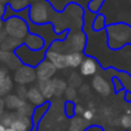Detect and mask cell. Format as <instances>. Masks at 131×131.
Segmentation results:
<instances>
[{"label":"cell","mask_w":131,"mask_h":131,"mask_svg":"<svg viewBox=\"0 0 131 131\" xmlns=\"http://www.w3.org/2000/svg\"><path fill=\"white\" fill-rule=\"evenodd\" d=\"M125 99L127 102H131V92H126L125 93Z\"/></svg>","instance_id":"cell-41"},{"label":"cell","mask_w":131,"mask_h":131,"mask_svg":"<svg viewBox=\"0 0 131 131\" xmlns=\"http://www.w3.org/2000/svg\"><path fill=\"white\" fill-rule=\"evenodd\" d=\"M84 53L83 52H70V53H66V65L68 68H71V69H77V68H80L82 62L84 61Z\"/></svg>","instance_id":"cell-18"},{"label":"cell","mask_w":131,"mask_h":131,"mask_svg":"<svg viewBox=\"0 0 131 131\" xmlns=\"http://www.w3.org/2000/svg\"><path fill=\"white\" fill-rule=\"evenodd\" d=\"M107 18H106V15L104 14H102V13H98V14H95V17L92 19V22H90V28L93 29V31H95V32H102V31H104L106 28H107Z\"/></svg>","instance_id":"cell-21"},{"label":"cell","mask_w":131,"mask_h":131,"mask_svg":"<svg viewBox=\"0 0 131 131\" xmlns=\"http://www.w3.org/2000/svg\"><path fill=\"white\" fill-rule=\"evenodd\" d=\"M36 85H37L38 89L41 90V93L43 94V97L46 98V101H47V102L55 97L52 79H51V80H43V82H37V83H36Z\"/></svg>","instance_id":"cell-19"},{"label":"cell","mask_w":131,"mask_h":131,"mask_svg":"<svg viewBox=\"0 0 131 131\" xmlns=\"http://www.w3.org/2000/svg\"><path fill=\"white\" fill-rule=\"evenodd\" d=\"M31 4H32V3H31L29 0H10L8 5H10L12 9H14V10L18 13V12L29 9Z\"/></svg>","instance_id":"cell-26"},{"label":"cell","mask_w":131,"mask_h":131,"mask_svg":"<svg viewBox=\"0 0 131 131\" xmlns=\"http://www.w3.org/2000/svg\"><path fill=\"white\" fill-rule=\"evenodd\" d=\"M85 131H103V129L101 127V126H98V125H90V126H88Z\"/></svg>","instance_id":"cell-37"},{"label":"cell","mask_w":131,"mask_h":131,"mask_svg":"<svg viewBox=\"0 0 131 131\" xmlns=\"http://www.w3.org/2000/svg\"><path fill=\"white\" fill-rule=\"evenodd\" d=\"M4 102H5V108L6 111H13V112H17L23 104H24V99H22L20 97H18L15 93H12L9 95H6L4 98Z\"/></svg>","instance_id":"cell-17"},{"label":"cell","mask_w":131,"mask_h":131,"mask_svg":"<svg viewBox=\"0 0 131 131\" xmlns=\"http://www.w3.org/2000/svg\"><path fill=\"white\" fill-rule=\"evenodd\" d=\"M84 9L77 3H69L62 12H57L56 9L52 13L51 23L55 27L56 33L62 35L69 31L83 29L84 27Z\"/></svg>","instance_id":"cell-1"},{"label":"cell","mask_w":131,"mask_h":131,"mask_svg":"<svg viewBox=\"0 0 131 131\" xmlns=\"http://www.w3.org/2000/svg\"><path fill=\"white\" fill-rule=\"evenodd\" d=\"M6 5L8 4H4L0 1V18H4V14H5V10H6Z\"/></svg>","instance_id":"cell-38"},{"label":"cell","mask_w":131,"mask_h":131,"mask_svg":"<svg viewBox=\"0 0 131 131\" xmlns=\"http://www.w3.org/2000/svg\"><path fill=\"white\" fill-rule=\"evenodd\" d=\"M35 122L31 117H20L17 116V118L14 120L12 129L14 131H32L35 127Z\"/></svg>","instance_id":"cell-16"},{"label":"cell","mask_w":131,"mask_h":131,"mask_svg":"<svg viewBox=\"0 0 131 131\" xmlns=\"http://www.w3.org/2000/svg\"><path fill=\"white\" fill-rule=\"evenodd\" d=\"M22 45H23V41H22V40L13 38V37L6 36V37L3 40L1 45H0V48L4 50V51H12V52H15Z\"/></svg>","instance_id":"cell-20"},{"label":"cell","mask_w":131,"mask_h":131,"mask_svg":"<svg viewBox=\"0 0 131 131\" xmlns=\"http://www.w3.org/2000/svg\"><path fill=\"white\" fill-rule=\"evenodd\" d=\"M46 51L47 48H42L38 51H33L31 48H28L26 45H22L17 51V56L19 57L20 62L23 65H28L32 68H36L37 65H40L45 59H46Z\"/></svg>","instance_id":"cell-6"},{"label":"cell","mask_w":131,"mask_h":131,"mask_svg":"<svg viewBox=\"0 0 131 131\" xmlns=\"http://www.w3.org/2000/svg\"><path fill=\"white\" fill-rule=\"evenodd\" d=\"M107 32V45L111 50L117 51L124 48L126 45H130L131 26L124 22L111 23L106 28Z\"/></svg>","instance_id":"cell-3"},{"label":"cell","mask_w":131,"mask_h":131,"mask_svg":"<svg viewBox=\"0 0 131 131\" xmlns=\"http://www.w3.org/2000/svg\"><path fill=\"white\" fill-rule=\"evenodd\" d=\"M0 65L1 66H5L6 69H9L12 73L14 70H17L22 62L19 60V57L17 56L15 52H12V51H4L0 48Z\"/></svg>","instance_id":"cell-11"},{"label":"cell","mask_w":131,"mask_h":131,"mask_svg":"<svg viewBox=\"0 0 131 131\" xmlns=\"http://www.w3.org/2000/svg\"><path fill=\"white\" fill-rule=\"evenodd\" d=\"M23 45H26L28 48H31L33 51H38V50H42V48H48L43 38L41 36L36 35V33H32V32L23 40Z\"/></svg>","instance_id":"cell-15"},{"label":"cell","mask_w":131,"mask_h":131,"mask_svg":"<svg viewBox=\"0 0 131 131\" xmlns=\"http://www.w3.org/2000/svg\"><path fill=\"white\" fill-rule=\"evenodd\" d=\"M88 37L83 29L78 31H69L66 37L62 40H56L48 46L50 50L62 53L70 52H84L87 47Z\"/></svg>","instance_id":"cell-2"},{"label":"cell","mask_w":131,"mask_h":131,"mask_svg":"<svg viewBox=\"0 0 131 131\" xmlns=\"http://www.w3.org/2000/svg\"><path fill=\"white\" fill-rule=\"evenodd\" d=\"M4 24H5V20L3 18H0V35L4 32Z\"/></svg>","instance_id":"cell-39"},{"label":"cell","mask_w":131,"mask_h":131,"mask_svg":"<svg viewBox=\"0 0 131 131\" xmlns=\"http://www.w3.org/2000/svg\"><path fill=\"white\" fill-rule=\"evenodd\" d=\"M0 1H1V3H4V4H9V1H10V0H0Z\"/></svg>","instance_id":"cell-44"},{"label":"cell","mask_w":131,"mask_h":131,"mask_svg":"<svg viewBox=\"0 0 131 131\" xmlns=\"http://www.w3.org/2000/svg\"><path fill=\"white\" fill-rule=\"evenodd\" d=\"M88 126H89L88 121H85L82 116H75V117L70 118L68 131H85Z\"/></svg>","instance_id":"cell-22"},{"label":"cell","mask_w":131,"mask_h":131,"mask_svg":"<svg viewBox=\"0 0 131 131\" xmlns=\"http://www.w3.org/2000/svg\"><path fill=\"white\" fill-rule=\"evenodd\" d=\"M5 102H4V98H0V111H5Z\"/></svg>","instance_id":"cell-40"},{"label":"cell","mask_w":131,"mask_h":131,"mask_svg":"<svg viewBox=\"0 0 131 131\" xmlns=\"http://www.w3.org/2000/svg\"><path fill=\"white\" fill-rule=\"evenodd\" d=\"M85 110L87 108H84L80 103H77V106H75V113H77V116H83V113H84Z\"/></svg>","instance_id":"cell-35"},{"label":"cell","mask_w":131,"mask_h":131,"mask_svg":"<svg viewBox=\"0 0 131 131\" xmlns=\"http://www.w3.org/2000/svg\"><path fill=\"white\" fill-rule=\"evenodd\" d=\"M5 130H6V127H5L3 124H0V131H5Z\"/></svg>","instance_id":"cell-43"},{"label":"cell","mask_w":131,"mask_h":131,"mask_svg":"<svg viewBox=\"0 0 131 131\" xmlns=\"http://www.w3.org/2000/svg\"><path fill=\"white\" fill-rule=\"evenodd\" d=\"M29 1H31V3L33 4V3H36V1H38V0H29Z\"/></svg>","instance_id":"cell-46"},{"label":"cell","mask_w":131,"mask_h":131,"mask_svg":"<svg viewBox=\"0 0 131 131\" xmlns=\"http://www.w3.org/2000/svg\"><path fill=\"white\" fill-rule=\"evenodd\" d=\"M78 94H79V92H78V89L74 87H68L66 89V92H65V98H66V102H75L77 101V98H78Z\"/></svg>","instance_id":"cell-31"},{"label":"cell","mask_w":131,"mask_h":131,"mask_svg":"<svg viewBox=\"0 0 131 131\" xmlns=\"http://www.w3.org/2000/svg\"><path fill=\"white\" fill-rule=\"evenodd\" d=\"M27 101L33 104L35 107H40V106H43L45 103L47 102L46 98L43 97V94L41 93V90L38 89V87L36 84L33 85H29L28 88V94H27Z\"/></svg>","instance_id":"cell-14"},{"label":"cell","mask_w":131,"mask_h":131,"mask_svg":"<svg viewBox=\"0 0 131 131\" xmlns=\"http://www.w3.org/2000/svg\"><path fill=\"white\" fill-rule=\"evenodd\" d=\"M104 1H106V0H90V1L88 3L87 10L89 12V13L94 14V15L98 14V13L101 12V9H102Z\"/></svg>","instance_id":"cell-28"},{"label":"cell","mask_w":131,"mask_h":131,"mask_svg":"<svg viewBox=\"0 0 131 131\" xmlns=\"http://www.w3.org/2000/svg\"><path fill=\"white\" fill-rule=\"evenodd\" d=\"M68 84L70 87H74V88H80L83 85V82H82V74L79 73H71L68 78Z\"/></svg>","instance_id":"cell-29"},{"label":"cell","mask_w":131,"mask_h":131,"mask_svg":"<svg viewBox=\"0 0 131 131\" xmlns=\"http://www.w3.org/2000/svg\"><path fill=\"white\" fill-rule=\"evenodd\" d=\"M28 88H29V87H27V85H17V88H15V94H17L18 97H20L22 99L27 101Z\"/></svg>","instance_id":"cell-33"},{"label":"cell","mask_w":131,"mask_h":131,"mask_svg":"<svg viewBox=\"0 0 131 131\" xmlns=\"http://www.w3.org/2000/svg\"><path fill=\"white\" fill-rule=\"evenodd\" d=\"M90 87L94 89L95 93H98L102 97H108L111 95L112 90H113V85L102 75L97 74L95 77H93L92 82H90Z\"/></svg>","instance_id":"cell-9"},{"label":"cell","mask_w":131,"mask_h":131,"mask_svg":"<svg viewBox=\"0 0 131 131\" xmlns=\"http://www.w3.org/2000/svg\"><path fill=\"white\" fill-rule=\"evenodd\" d=\"M130 46H131V40H130Z\"/></svg>","instance_id":"cell-48"},{"label":"cell","mask_w":131,"mask_h":131,"mask_svg":"<svg viewBox=\"0 0 131 131\" xmlns=\"http://www.w3.org/2000/svg\"><path fill=\"white\" fill-rule=\"evenodd\" d=\"M13 79L17 85H33L38 82L36 68L22 64L17 70L13 71Z\"/></svg>","instance_id":"cell-7"},{"label":"cell","mask_w":131,"mask_h":131,"mask_svg":"<svg viewBox=\"0 0 131 131\" xmlns=\"http://www.w3.org/2000/svg\"><path fill=\"white\" fill-rule=\"evenodd\" d=\"M79 93H80L82 95H87V94H89V85H87V84L82 85V87L79 88Z\"/></svg>","instance_id":"cell-36"},{"label":"cell","mask_w":131,"mask_h":131,"mask_svg":"<svg viewBox=\"0 0 131 131\" xmlns=\"http://www.w3.org/2000/svg\"><path fill=\"white\" fill-rule=\"evenodd\" d=\"M5 131H14V130H13L12 127H8V129H6V130H5Z\"/></svg>","instance_id":"cell-45"},{"label":"cell","mask_w":131,"mask_h":131,"mask_svg":"<svg viewBox=\"0 0 131 131\" xmlns=\"http://www.w3.org/2000/svg\"><path fill=\"white\" fill-rule=\"evenodd\" d=\"M46 59L50 60L55 68L57 70H64L68 68L66 65V53H62V52H56V51H52L50 48H47L46 51Z\"/></svg>","instance_id":"cell-13"},{"label":"cell","mask_w":131,"mask_h":131,"mask_svg":"<svg viewBox=\"0 0 131 131\" xmlns=\"http://www.w3.org/2000/svg\"><path fill=\"white\" fill-rule=\"evenodd\" d=\"M120 125L122 129L125 130H130L131 129V108L126 111V113H124L120 118Z\"/></svg>","instance_id":"cell-30"},{"label":"cell","mask_w":131,"mask_h":131,"mask_svg":"<svg viewBox=\"0 0 131 131\" xmlns=\"http://www.w3.org/2000/svg\"><path fill=\"white\" fill-rule=\"evenodd\" d=\"M32 131H37V126H35V127H33V130Z\"/></svg>","instance_id":"cell-47"},{"label":"cell","mask_w":131,"mask_h":131,"mask_svg":"<svg viewBox=\"0 0 131 131\" xmlns=\"http://www.w3.org/2000/svg\"><path fill=\"white\" fill-rule=\"evenodd\" d=\"M75 106H77V103H74V102H66L65 103L64 110H65V115L68 117L73 118V117L77 116V113H75Z\"/></svg>","instance_id":"cell-32"},{"label":"cell","mask_w":131,"mask_h":131,"mask_svg":"<svg viewBox=\"0 0 131 131\" xmlns=\"http://www.w3.org/2000/svg\"><path fill=\"white\" fill-rule=\"evenodd\" d=\"M48 108H50V102H46L43 106L36 107L35 113H33V116H32V120H33V122H35V125H36V126L38 125V122L41 121V118H43L45 113L48 111Z\"/></svg>","instance_id":"cell-24"},{"label":"cell","mask_w":131,"mask_h":131,"mask_svg":"<svg viewBox=\"0 0 131 131\" xmlns=\"http://www.w3.org/2000/svg\"><path fill=\"white\" fill-rule=\"evenodd\" d=\"M98 69H99V65H98V61L97 59L92 57V56H85L84 57V61L82 62L80 68H79V73L82 74V77H95L98 74Z\"/></svg>","instance_id":"cell-12"},{"label":"cell","mask_w":131,"mask_h":131,"mask_svg":"<svg viewBox=\"0 0 131 131\" xmlns=\"http://www.w3.org/2000/svg\"><path fill=\"white\" fill-rule=\"evenodd\" d=\"M29 22L33 24H47L51 23L53 8L47 0H38L29 6Z\"/></svg>","instance_id":"cell-5"},{"label":"cell","mask_w":131,"mask_h":131,"mask_svg":"<svg viewBox=\"0 0 131 131\" xmlns=\"http://www.w3.org/2000/svg\"><path fill=\"white\" fill-rule=\"evenodd\" d=\"M52 83H53V93H55V97L59 98V97H62L65 95V92L69 87L68 82L61 79V78H53L52 79Z\"/></svg>","instance_id":"cell-23"},{"label":"cell","mask_w":131,"mask_h":131,"mask_svg":"<svg viewBox=\"0 0 131 131\" xmlns=\"http://www.w3.org/2000/svg\"><path fill=\"white\" fill-rule=\"evenodd\" d=\"M35 110H36V107L33 104H31L28 101H26L24 104L17 111V115L20 116V117H31L32 118V116L35 113Z\"/></svg>","instance_id":"cell-25"},{"label":"cell","mask_w":131,"mask_h":131,"mask_svg":"<svg viewBox=\"0 0 131 131\" xmlns=\"http://www.w3.org/2000/svg\"><path fill=\"white\" fill-rule=\"evenodd\" d=\"M5 37H6V33H5V32H3V33L0 35V45H1V42H3V40H4Z\"/></svg>","instance_id":"cell-42"},{"label":"cell","mask_w":131,"mask_h":131,"mask_svg":"<svg viewBox=\"0 0 131 131\" xmlns=\"http://www.w3.org/2000/svg\"><path fill=\"white\" fill-rule=\"evenodd\" d=\"M5 24H4V32L6 33V36L13 37V38H18V40H24L29 33V23L28 19L19 17V15H13L8 19H4Z\"/></svg>","instance_id":"cell-4"},{"label":"cell","mask_w":131,"mask_h":131,"mask_svg":"<svg viewBox=\"0 0 131 131\" xmlns=\"http://www.w3.org/2000/svg\"><path fill=\"white\" fill-rule=\"evenodd\" d=\"M94 115H95V110H90V108H87L85 111H84V113H83V118L88 121V122H90L93 118H94Z\"/></svg>","instance_id":"cell-34"},{"label":"cell","mask_w":131,"mask_h":131,"mask_svg":"<svg viewBox=\"0 0 131 131\" xmlns=\"http://www.w3.org/2000/svg\"><path fill=\"white\" fill-rule=\"evenodd\" d=\"M17 112H13V111H5L4 112V115H3V117H1V120H0V124H3L6 129L8 127H12V125H13V122H14V120L17 118Z\"/></svg>","instance_id":"cell-27"},{"label":"cell","mask_w":131,"mask_h":131,"mask_svg":"<svg viewBox=\"0 0 131 131\" xmlns=\"http://www.w3.org/2000/svg\"><path fill=\"white\" fill-rule=\"evenodd\" d=\"M10 73L12 71L9 69L0 65V98H5L6 95L13 93L15 83Z\"/></svg>","instance_id":"cell-8"},{"label":"cell","mask_w":131,"mask_h":131,"mask_svg":"<svg viewBox=\"0 0 131 131\" xmlns=\"http://www.w3.org/2000/svg\"><path fill=\"white\" fill-rule=\"evenodd\" d=\"M57 69L55 68V65L45 59L43 61L36 66V73H37V80L38 82H43V80H51L55 78V74H56Z\"/></svg>","instance_id":"cell-10"}]
</instances>
